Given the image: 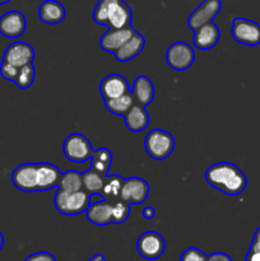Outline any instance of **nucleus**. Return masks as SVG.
<instances>
[{
  "label": "nucleus",
  "instance_id": "1",
  "mask_svg": "<svg viewBox=\"0 0 260 261\" xmlns=\"http://www.w3.org/2000/svg\"><path fill=\"white\" fill-rule=\"evenodd\" d=\"M61 171L58 166L47 162L22 163L13 170L12 184L23 193H43L58 188Z\"/></svg>",
  "mask_w": 260,
  "mask_h": 261
},
{
  "label": "nucleus",
  "instance_id": "2",
  "mask_svg": "<svg viewBox=\"0 0 260 261\" xmlns=\"http://www.w3.org/2000/svg\"><path fill=\"white\" fill-rule=\"evenodd\" d=\"M204 176L209 186L228 196L240 195L247 186L246 175L231 162L213 163L206 168Z\"/></svg>",
  "mask_w": 260,
  "mask_h": 261
},
{
  "label": "nucleus",
  "instance_id": "3",
  "mask_svg": "<svg viewBox=\"0 0 260 261\" xmlns=\"http://www.w3.org/2000/svg\"><path fill=\"white\" fill-rule=\"evenodd\" d=\"M93 20L98 25L109 28H124L132 25V8L125 0H98L93 10Z\"/></svg>",
  "mask_w": 260,
  "mask_h": 261
},
{
  "label": "nucleus",
  "instance_id": "4",
  "mask_svg": "<svg viewBox=\"0 0 260 261\" xmlns=\"http://www.w3.org/2000/svg\"><path fill=\"white\" fill-rule=\"evenodd\" d=\"M54 205L59 213L64 216H79L86 213L89 205V194L86 190L69 193L58 189L54 196Z\"/></svg>",
  "mask_w": 260,
  "mask_h": 261
},
{
  "label": "nucleus",
  "instance_id": "5",
  "mask_svg": "<svg viewBox=\"0 0 260 261\" xmlns=\"http://www.w3.org/2000/svg\"><path fill=\"white\" fill-rule=\"evenodd\" d=\"M144 149L153 160L163 161L173 153L175 138L166 130L153 129L145 135Z\"/></svg>",
  "mask_w": 260,
  "mask_h": 261
},
{
  "label": "nucleus",
  "instance_id": "6",
  "mask_svg": "<svg viewBox=\"0 0 260 261\" xmlns=\"http://www.w3.org/2000/svg\"><path fill=\"white\" fill-rule=\"evenodd\" d=\"M94 149L86 135L73 133L68 135L63 143V153L66 160L73 163H84L91 161Z\"/></svg>",
  "mask_w": 260,
  "mask_h": 261
},
{
  "label": "nucleus",
  "instance_id": "7",
  "mask_svg": "<svg viewBox=\"0 0 260 261\" xmlns=\"http://www.w3.org/2000/svg\"><path fill=\"white\" fill-rule=\"evenodd\" d=\"M195 61V51L190 43L177 41L166 51V63L176 71H185L191 68Z\"/></svg>",
  "mask_w": 260,
  "mask_h": 261
},
{
  "label": "nucleus",
  "instance_id": "8",
  "mask_svg": "<svg viewBox=\"0 0 260 261\" xmlns=\"http://www.w3.org/2000/svg\"><path fill=\"white\" fill-rule=\"evenodd\" d=\"M231 35L236 42L245 46L260 45V24L246 18H235L232 22Z\"/></svg>",
  "mask_w": 260,
  "mask_h": 261
},
{
  "label": "nucleus",
  "instance_id": "9",
  "mask_svg": "<svg viewBox=\"0 0 260 261\" xmlns=\"http://www.w3.org/2000/svg\"><path fill=\"white\" fill-rule=\"evenodd\" d=\"M165 239L155 231H147L137 240V251L143 259L157 260L165 254Z\"/></svg>",
  "mask_w": 260,
  "mask_h": 261
},
{
  "label": "nucleus",
  "instance_id": "10",
  "mask_svg": "<svg viewBox=\"0 0 260 261\" xmlns=\"http://www.w3.org/2000/svg\"><path fill=\"white\" fill-rule=\"evenodd\" d=\"M149 195V185L142 177L125 178L120 191V199L130 205H139L148 199Z\"/></svg>",
  "mask_w": 260,
  "mask_h": 261
},
{
  "label": "nucleus",
  "instance_id": "11",
  "mask_svg": "<svg viewBox=\"0 0 260 261\" xmlns=\"http://www.w3.org/2000/svg\"><path fill=\"white\" fill-rule=\"evenodd\" d=\"M35 48L32 45L23 41H15L5 48L3 54V61L15 68H22L35 60Z\"/></svg>",
  "mask_w": 260,
  "mask_h": 261
},
{
  "label": "nucleus",
  "instance_id": "12",
  "mask_svg": "<svg viewBox=\"0 0 260 261\" xmlns=\"http://www.w3.org/2000/svg\"><path fill=\"white\" fill-rule=\"evenodd\" d=\"M222 9L221 0H204L188 18V27L191 31H196L201 25L213 22Z\"/></svg>",
  "mask_w": 260,
  "mask_h": 261
},
{
  "label": "nucleus",
  "instance_id": "13",
  "mask_svg": "<svg viewBox=\"0 0 260 261\" xmlns=\"http://www.w3.org/2000/svg\"><path fill=\"white\" fill-rule=\"evenodd\" d=\"M27 30V19L19 10H9L0 17V35L7 38H19Z\"/></svg>",
  "mask_w": 260,
  "mask_h": 261
},
{
  "label": "nucleus",
  "instance_id": "14",
  "mask_svg": "<svg viewBox=\"0 0 260 261\" xmlns=\"http://www.w3.org/2000/svg\"><path fill=\"white\" fill-rule=\"evenodd\" d=\"M130 91L132 89H130L129 82L121 74H109L99 83V93H101L103 101L117 98V97L122 96V94L129 93Z\"/></svg>",
  "mask_w": 260,
  "mask_h": 261
},
{
  "label": "nucleus",
  "instance_id": "15",
  "mask_svg": "<svg viewBox=\"0 0 260 261\" xmlns=\"http://www.w3.org/2000/svg\"><path fill=\"white\" fill-rule=\"evenodd\" d=\"M137 32L135 28L132 25L124 28H109L106 32L102 35L101 40H99V45H101L102 50L106 53L114 54L126 42L127 40L133 37V35Z\"/></svg>",
  "mask_w": 260,
  "mask_h": 261
},
{
  "label": "nucleus",
  "instance_id": "16",
  "mask_svg": "<svg viewBox=\"0 0 260 261\" xmlns=\"http://www.w3.org/2000/svg\"><path fill=\"white\" fill-rule=\"evenodd\" d=\"M219 38H221V31L218 25L211 22L194 31L193 43L198 50L206 51L212 50L218 43Z\"/></svg>",
  "mask_w": 260,
  "mask_h": 261
},
{
  "label": "nucleus",
  "instance_id": "17",
  "mask_svg": "<svg viewBox=\"0 0 260 261\" xmlns=\"http://www.w3.org/2000/svg\"><path fill=\"white\" fill-rule=\"evenodd\" d=\"M86 217L94 226H109L114 224L112 221V201L105 200L99 203L89 204L86 211Z\"/></svg>",
  "mask_w": 260,
  "mask_h": 261
},
{
  "label": "nucleus",
  "instance_id": "18",
  "mask_svg": "<svg viewBox=\"0 0 260 261\" xmlns=\"http://www.w3.org/2000/svg\"><path fill=\"white\" fill-rule=\"evenodd\" d=\"M130 92H132L133 97H134L135 103L140 105V106H148L154 99V86H153L152 81L145 75H138L135 78L134 83H133V88Z\"/></svg>",
  "mask_w": 260,
  "mask_h": 261
},
{
  "label": "nucleus",
  "instance_id": "19",
  "mask_svg": "<svg viewBox=\"0 0 260 261\" xmlns=\"http://www.w3.org/2000/svg\"><path fill=\"white\" fill-rule=\"evenodd\" d=\"M65 8L58 0H45L38 8V17L45 24H59L65 19Z\"/></svg>",
  "mask_w": 260,
  "mask_h": 261
},
{
  "label": "nucleus",
  "instance_id": "20",
  "mask_svg": "<svg viewBox=\"0 0 260 261\" xmlns=\"http://www.w3.org/2000/svg\"><path fill=\"white\" fill-rule=\"evenodd\" d=\"M145 46V38L142 33L135 32L130 40H127L119 50L115 53V58L119 63H126L137 58Z\"/></svg>",
  "mask_w": 260,
  "mask_h": 261
},
{
  "label": "nucleus",
  "instance_id": "21",
  "mask_svg": "<svg viewBox=\"0 0 260 261\" xmlns=\"http://www.w3.org/2000/svg\"><path fill=\"white\" fill-rule=\"evenodd\" d=\"M149 114L144 106L134 103L132 109L124 115V121L132 133H142L149 125Z\"/></svg>",
  "mask_w": 260,
  "mask_h": 261
},
{
  "label": "nucleus",
  "instance_id": "22",
  "mask_svg": "<svg viewBox=\"0 0 260 261\" xmlns=\"http://www.w3.org/2000/svg\"><path fill=\"white\" fill-rule=\"evenodd\" d=\"M112 166V153L107 148L101 147L98 149H94L93 154L91 157V168L101 175L107 176L109 171Z\"/></svg>",
  "mask_w": 260,
  "mask_h": 261
},
{
  "label": "nucleus",
  "instance_id": "23",
  "mask_svg": "<svg viewBox=\"0 0 260 261\" xmlns=\"http://www.w3.org/2000/svg\"><path fill=\"white\" fill-rule=\"evenodd\" d=\"M103 102L107 111L112 115H116V116H124V115L132 109L133 105L135 103L132 92L122 94V96L117 97V98L106 99V101Z\"/></svg>",
  "mask_w": 260,
  "mask_h": 261
},
{
  "label": "nucleus",
  "instance_id": "24",
  "mask_svg": "<svg viewBox=\"0 0 260 261\" xmlns=\"http://www.w3.org/2000/svg\"><path fill=\"white\" fill-rule=\"evenodd\" d=\"M58 189L69 191V193L83 190V177H82V173L75 170H69L63 172L61 173Z\"/></svg>",
  "mask_w": 260,
  "mask_h": 261
},
{
  "label": "nucleus",
  "instance_id": "25",
  "mask_svg": "<svg viewBox=\"0 0 260 261\" xmlns=\"http://www.w3.org/2000/svg\"><path fill=\"white\" fill-rule=\"evenodd\" d=\"M82 177H83V190H86L88 194L102 193L106 176L89 168L88 171L82 173Z\"/></svg>",
  "mask_w": 260,
  "mask_h": 261
},
{
  "label": "nucleus",
  "instance_id": "26",
  "mask_svg": "<svg viewBox=\"0 0 260 261\" xmlns=\"http://www.w3.org/2000/svg\"><path fill=\"white\" fill-rule=\"evenodd\" d=\"M125 178L119 175H107L105 180V186L102 194L109 201H116L120 199V191H121L122 184Z\"/></svg>",
  "mask_w": 260,
  "mask_h": 261
},
{
  "label": "nucleus",
  "instance_id": "27",
  "mask_svg": "<svg viewBox=\"0 0 260 261\" xmlns=\"http://www.w3.org/2000/svg\"><path fill=\"white\" fill-rule=\"evenodd\" d=\"M36 78V69L32 64L22 66L18 69V74L15 76L14 84L20 89H28L33 84Z\"/></svg>",
  "mask_w": 260,
  "mask_h": 261
},
{
  "label": "nucleus",
  "instance_id": "28",
  "mask_svg": "<svg viewBox=\"0 0 260 261\" xmlns=\"http://www.w3.org/2000/svg\"><path fill=\"white\" fill-rule=\"evenodd\" d=\"M132 212V205L121 199H117L116 201H112V221L114 224H122L127 221Z\"/></svg>",
  "mask_w": 260,
  "mask_h": 261
},
{
  "label": "nucleus",
  "instance_id": "29",
  "mask_svg": "<svg viewBox=\"0 0 260 261\" xmlns=\"http://www.w3.org/2000/svg\"><path fill=\"white\" fill-rule=\"evenodd\" d=\"M245 261H260V227L255 231L254 239L250 245Z\"/></svg>",
  "mask_w": 260,
  "mask_h": 261
},
{
  "label": "nucleus",
  "instance_id": "30",
  "mask_svg": "<svg viewBox=\"0 0 260 261\" xmlns=\"http://www.w3.org/2000/svg\"><path fill=\"white\" fill-rule=\"evenodd\" d=\"M208 255L204 254L201 250L196 247H189L181 254L180 261H206Z\"/></svg>",
  "mask_w": 260,
  "mask_h": 261
},
{
  "label": "nucleus",
  "instance_id": "31",
  "mask_svg": "<svg viewBox=\"0 0 260 261\" xmlns=\"http://www.w3.org/2000/svg\"><path fill=\"white\" fill-rule=\"evenodd\" d=\"M18 69L19 68H15V66H12L8 63H5V61H2V64H0V75H2L5 81H9L14 83L15 76H17L18 74Z\"/></svg>",
  "mask_w": 260,
  "mask_h": 261
},
{
  "label": "nucleus",
  "instance_id": "32",
  "mask_svg": "<svg viewBox=\"0 0 260 261\" xmlns=\"http://www.w3.org/2000/svg\"><path fill=\"white\" fill-rule=\"evenodd\" d=\"M24 261H56V257L53 254H50V252L38 251L25 257Z\"/></svg>",
  "mask_w": 260,
  "mask_h": 261
},
{
  "label": "nucleus",
  "instance_id": "33",
  "mask_svg": "<svg viewBox=\"0 0 260 261\" xmlns=\"http://www.w3.org/2000/svg\"><path fill=\"white\" fill-rule=\"evenodd\" d=\"M206 261H233L229 255L224 254V252H213L208 256Z\"/></svg>",
  "mask_w": 260,
  "mask_h": 261
},
{
  "label": "nucleus",
  "instance_id": "34",
  "mask_svg": "<svg viewBox=\"0 0 260 261\" xmlns=\"http://www.w3.org/2000/svg\"><path fill=\"white\" fill-rule=\"evenodd\" d=\"M142 216L144 219H148V221H150V219H153L155 217V209L153 208V206L150 205H147L143 208L142 211Z\"/></svg>",
  "mask_w": 260,
  "mask_h": 261
},
{
  "label": "nucleus",
  "instance_id": "35",
  "mask_svg": "<svg viewBox=\"0 0 260 261\" xmlns=\"http://www.w3.org/2000/svg\"><path fill=\"white\" fill-rule=\"evenodd\" d=\"M106 198L103 196L102 193H93V194H89V204H93V203H99V201H105Z\"/></svg>",
  "mask_w": 260,
  "mask_h": 261
},
{
  "label": "nucleus",
  "instance_id": "36",
  "mask_svg": "<svg viewBox=\"0 0 260 261\" xmlns=\"http://www.w3.org/2000/svg\"><path fill=\"white\" fill-rule=\"evenodd\" d=\"M88 261H106V259H105V256L102 254H97L94 256H92Z\"/></svg>",
  "mask_w": 260,
  "mask_h": 261
},
{
  "label": "nucleus",
  "instance_id": "37",
  "mask_svg": "<svg viewBox=\"0 0 260 261\" xmlns=\"http://www.w3.org/2000/svg\"><path fill=\"white\" fill-rule=\"evenodd\" d=\"M3 246H4V236H3V233L0 232V250L3 249Z\"/></svg>",
  "mask_w": 260,
  "mask_h": 261
},
{
  "label": "nucleus",
  "instance_id": "38",
  "mask_svg": "<svg viewBox=\"0 0 260 261\" xmlns=\"http://www.w3.org/2000/svg\"><path fill=\"white\" fill-rule=\"evenodd\" d=\"M12 0H0V5H4V4H8V3H10Z\"/></svg>",
  "mask_w": 260,
  "mask_h": 261
}]
</instances>
